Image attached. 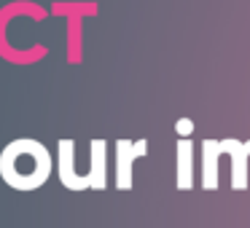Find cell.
I'll return each instance as SVG.
<instances>
[{
  "instance_id": "cell-1",
  "label": "cell",
  "mask_w": 250,
  "mask_h": 228,
  "mask_svg": "<svg viewBox=\"0 0 250 228\" xmlns=\"http://www.w3.org/2000/svg\"><path fill=\"white\" fill-rule=\"evenodd\" d=\"M51 153L33 137H19L0 151V177L14 190H38L51 177Z\"/></svg>"
},
{
  "instance_id": "cell-2",
  "label": "cell",
  "mask_w": 250,
  "mask_h": 228,
  "mask_svg": "<svg viewBox=\"0 0 250 228\" xmlns=\"http://www.w3.org/2000/svg\"><path fill=\"white\" fill-rule=\"evenodd\" d=\"M148 156V140H119L116 142V188L132 190L135 183V161Z\"/></svg>"
},
{
  "instance_id": "cell-3",
  "label": "cell",
  "mask_w": 250,
  "mask_h": 228,
  "mask_svg": "<svg viewBox=\"0 0 250 228\" xmlns=\"http://www.w3.org/2000/svg\"><path fill=\"white\" fill-rule=\"evenodd\" d=\"M105 190L108 188V142H89V172L78 174V190Z\"/></svg>"
},
{
  "instance_id": "cell-4",
  "label": "cell",
  "mask_w": 250,
  "mask_h": 228,
  "mask_svg": "<svg viewBox=\"0 0 250 228\" xmlns=\"http://www.w3.org/2000/svg\"><path fill=\"white\" fill-rule=\"evenodd\" d=\"M221 151L231 156V188L245 190L248 188V161H250V140H221Z\"/></svg>"
},
{
  "instance_id": "cell-5",
  "label": "cell",
  "mask_w": 250,
  "mask_h": 228,
  "mask_svg": "<svg viewBox=\"0 0 250 228\" xmlns=\"http://www.w3.org/2000/svg\"><path fill=\"white\" fill-rule=\"evenodd\" d=\"M175 185L178 190L194 188V142L188 137H180L175 145Z\"/></svg>"
},
{
  "instance_id": "cell-6",
  "label": "cell",
  "mask_w": 250,
  "mask_h": 228,
  "mask_svg": "<svg viewBox=\"0 0 250 228\" xmlns=\"http://www.w3.org/2000/svg\"><path fill=\"white\" fill-rule=\"evenodd\" d=\"M221 140H205L202 142V174L199 183L205 190H215L218 188V161H221Z\"/></svg>"
},
{
  "instance_id": "cell-7",
  "label": "cell",
  "mask_w": 250,
  "mask_h": 228,
  "mask_svg": "<svg viewBox=\"0 0 250 228\" xmlns=\"http://www.w3.org/2000/svg\"><path fill=\"white\" fill-rule=\"evenodd\" d=\"M57 172L60 183L67 190H78V172H76V142L60 140L57 142Z\"/></svg>"
},
{
  "instance_id": "cell-8",
  "label": "cell",
  "mask_w": 250,
  "mask_h": 228,
  "mask_svg": "<svg viewBox=\"0 0 250 228\" xmlns=\"http://www.w3.org/2000/svg\"><path fill=\"white\" fill-rule=\"evenodd\" d=\"M175 132H178L180 137H188L191 132H194V121H191V118H180V121H175Z\"/></svg>"
}]
</instances>
